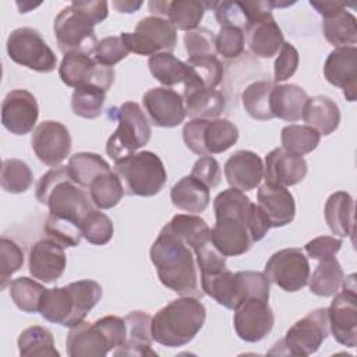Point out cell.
Returning <instances> with one entry per match:
<instances>
[{"mask_svg":"<svg viewBox=\"0 0 357 357\" xmlns=\"http://www.w3.org/2000/svg\"><path fill=\"white\" fill-rule=\"evenodd\" d=\"M120 38L128 52L151 57L176 49L177 29L167 18L149 15L138 21L134 32H121Z\"/></svg>","mask_w":357,"mask_h":357,"instance_id":"11","label":"cell"},{"mask_svg":"<svg viewBox=\"0 0 357 357\" xmlns=\"http://www.w3.org/2000/svg\"><path fill=\"white\" fill-rule=\"evenodd\" d=\"M322 33L333 47L357 43V20L346 8L331 18L322 20Z\"/></svg>","mask_w":357,"mask_h":357,"instance_id":"39","label":"cell"},{"mask_svg":"<svg viewBox=\"0 0 357 357\" xmlns=\"http://www.w3.org/2000/svg\"><path fill=\"white\" fill-rule=\"evenodd\" d=\"M8 289H10V297L13 303L17 305V308L28 314L39 312L42 296L46 290L43 284H40L35 279L21 276V278L13 279L8 283Z\"/></svg>","mask_w":357,"mask_h":357,"instance_id":"43","label":"cell"},{"mask_svg":"<svg viewBox=\"0 0 357 357\" xmlns=\"http://www.w3.org/2000/svg\"><path fill=\"white\" fill-rule=\"evenodd\" d=\"M127 336L126 342L113 350V356H152L158 357V353L152 350V317L144 311H131L124 317Z\"/></svg>","mask_w":357,"mask_h":357,"instance_id":"26","label":"cell"},{"mask_svg":"<svg viewBox=\"0 0 357 357\" xmlns=\"http://www.w3.org/2000/svg\"><path fill=\"white\" fill-rule=\"evenodd\" d=\"M59 75L67 86L78 88L82 85H95L109 91L114 82L113 67L102 66L92 56L79 52L66 53L59 66Z\"/></svg>","mask_w":357,"mask_h":357,"instance_id":"15","label":"cell"},{"mask_svg":"<svg viewBox=\"0 0 357 357\" xmlns=\"http://www.w3.org/2000/svg\"><path fill=\"white\" fill-rule=\"evenodd\" d=\"M24 252L21 247L11 238H0V289L4 290L10 278L22 268Z\"/></svg>","mask_w":357,"mask_h":357,"instance_id":"52","label":"cell"},{"mask_svg":"<svg viewBox=\"0 0 357 357\" xmlns=\"http://www.w3.org/2000/svg\"><path fill=\"white\" fill-rule=\"evenodd\" d=\"M28 268L33 279L45 283L56 282L66 269L64 247L52 238L36 241L29 250Z\"/></svg>","mask_w":357,"mask_h":357,"instance_id":"22","label":"cell"},{"mask_svg":"<svg viewBox=\"0 0 357 357\" xmlns=\"http://www.w3.org/2000/svg\"><path fill=\"white\" fill-rule=\"evenodd\" d=\"M329 333L326 308L310 311L305 317L296 321L286 332V336L273 344L269 354H290L307 357L318 351Z\"/></svg>","mask_w":357,"mask_h":357,"instance_id":"10","label":"cell"},{"mask_svg":"<svg viewBox=\"0 0 357 357\" xmlns=\"http://www.w3.org/2000/svg\"><path fill=\"white\" fill-rule=\"evenodd\" d=\"M184 46L190 56L202 54H216L215 52V35L208 28H197L194 31L185 32Z\"/></svg>","mask_w":357,"mask_h":357,"instance_id":"57","label":"cell"},{"mask_svg":"<svg viewBox=\"0 0 357 357\" xmlns=\"http://www.w3.org/2000/svg\"><path fill=\"white\" fill-rule=\"evenodd\" d=\"M205 319L206 308L201 300L181 296L167 303L152 317V337L166 347L185 346L202 329Z\"/></svg>","mask_w":357,"mask_h":357,"instance_id":"4","label":"cell"},{"mask_svg":"<svg viewBox=\"0 0 357 357\" xmlns=\"http://www.w3.org/2000/svg\"><path fill=\"white\" fill-rule=\"evenodd\" d=\"M105 100L106 91L95 85H82L71 95V109L75 116L93 120L102 114Z\"/></svg>","mask_w":357,"mask_h":357,"instance_id":"46","label":"cell"},{"mask_svg":"<svg viewBox=\"0 0 357 357\" xmlns=\"http://www.w3.org/2000/svg\"><path fill=\"white\" fill-rule=\"evenodd\" d=\"M257 204L268 216L272 227H283L296 216V202L287 187L265 183L257 191Z\"/></svg>","mask_w":357,"mask_h":357,"instance_id":"25","label":"cell"},{"mask_svg":"<svg viewBox=\"0 0 357 357\" xmlns=\"http://www.w3.org/2000/svg\"><path fill=\"white\" fill-rule=\"evenodd\" d=\"M128 50L124 46L120 36H106L100 39L95 47L93 59L96 63L107 67H113L128 56Z\"/></svg>","mask_w":357,"mask_h":357,"instance_id":"54","label":"cell"},{"mask_svg":"<svg viewBox=\"0 0 357 357\" xmlns=\"http://www.w3.org/2000/svg\"><path fill=\"white\" fill-rule=\"evenodd\" d=\"M307 162L303 156L275 148L265 156L264 177L265 183L290 187L303 181L307 176Z\"/></svg>","mask_w":357,"mask_h":357,"instance_id":"23","label":"cell"},{"mask_svg":"<svg viewBox=\"0 0 357 357\" xmlns=\"http://www.w3.org/2000/svg\"><path fill=\"white\" fill-rule=\"evenodd\" d=\"M35 195L49 208V213L77 223H81L95 206L88 190L73 181L67 166H56L42 174L36 183Z\"/></svg>","mask_w":357,"mask_h":357,"instance_id":"6","label":"cell"},{"mask_svg":"<svg viewBox=\"0 0 357 357\" xmlns=\"http://www.w3.org/2000/svg\"><path fill=\"white\" fill-rule=\"evenodd\" d=\"M151 261L160 283L177 293L201 298L198 266L194 251L166 226L162 227L149 250Z\"/></svg>","mask_w":357,"mask_h":357,"instance_id":"1","label":"cell"},{"mask_svg":"<svg viewBox=\"0 0 357 357\" xmlns=\"http://www.w3.org/2000/svg\"><path fill=\"white\" fill-rule=\"evenodd\" d=\"M211 8L215 13L218 24L222 26H234L245 32L251 21L243 1H212Z\"/></svg>","mask_w":357,"mask_h":357,"instance_id":"51","label":"cell"},{"mask_svg":"<svg viewBox=\"0 0 357 357\" xmlns=\"http://www.w3.org/2000/svg\"><path fill=\"white\" fill-rule=\"evenodd\" d=\"M233 311L234 331L244 342H261L273 329L275 314L268 301L259 298H245Z\"/></svg>","mask_w":357,"mask_h":357,"instance_id":"16","label":"cell"},{"mask_svg":"<svg viewBox=\"0 0 357 357\" xmlns=\"http://www.w3.org/2000/svg\"><path fill=\"white\" fill-rule=\"evenodd\" d=\"M169 3L170 1H159V0H152L148 3V8L149 11L152 13V15H156V17H167V10H169Z\"/></svg>","mask_w":357,"mask_h":357,"instance_id":"63","label":"cell"},{"mask_svg":"<svg viewBox=\"0 0 357 357\" xmlns=\"http://www.w3.org/2000/svg\"><path fill=\"white\" fill-rule=\"evenodd\" d=\"M170 231L178 236L192 251L208 244L211 227L198 215L178 213L174 215L169 223L165 225Z\"/></svg>","mask_w":357,"mask_h":357,"instance_id":"36","label":"cell"},{"mask_svg":"<svg viewBox=\"0 0 357 357\" xmlns=\"http://www.w3.org/2000/svg\"><path fill=\"white\" fill-rule=\"evenodd\" d=\"M43 231L47 238L54 240L64 248L77 247L82 238L81 223L54 216L52 213H49L45 219Z\"/></svg>","mask_w":357,"mask_h":357,"instance_id":"48","label":"cell"},{"mask_svg":"<svg viewBox=\"0 0 357 357\" xmlns=\"http://www.w3.org/2000/svg\"><path fill=\"white\" fill-rule=\"evenodd\" d=\"M68 174L74 183L88 190L92 180L100 173L109 172L110 165L98 153L77 152L68 159Z\"/></svg>","mask_w":357,"mask_h":357,"instance_id":"41","label":"cell"},{"mask_svg":"<svg viewBox=\"0 0 357 357\" xmlns=\"http://www.w3.org/2000/svg\"><path fill=\"white\" fill-rule=\"evenodd\" d=\"M142 106L156 127H177L187 116L183 95L166 86L148 89L142 96Z\"/></svg>","mask_w":357,"mask_h":357,"instance_id":"18","label":"cell"},{"mask_svg":"<svg viewBox=\"0 0 357 357\" xmlns=\"http://www.w3.org/2000/svg\"><path fill=\"white\" fill-rule=\"evenodd\" d=\"M18 353L21 357H59L60 353L54 347L53 333L40 325L28 326L17 340Z\"/></svg>","mask_w":357,"mask_h":357,"instance_id":"38","label":"cell"},{"mask_svg":"<svg viewBox=\"0 0 357 357\" xmlns=\"http://www.w3.org/2000/svg\"><path fill=\"white\" fill-rule=\"evenodd\" d=\"M325 222L329 230L339 237H350L354 234V201L346 191L331 194L324 208Z\"/></svg>","mask_w":357,"mask_h":357,"instance_id":"29","label":"cell"},{"mask_svg":"<svg viewBox=\"0 0 357 357\" xmlns=\"http://www.w3.org/2000/svg\"><path fill=\"white\" fill-rule=\"evenodd\" d=\"M100 298L102 286L95 280L82 279L64 287L46 289L39 314L49 322L73 328L85 321Z\"/></svg>","mask_w":357,"mask_h":357,"instance_id":"5","label":"cell"},{"mask_svg":"<svg viewBox=\"0 0 357 357\" xmlns=\"http://www.w3.org/2000/svg\"><path fill=\"white\" fill-rule=\"evenodd\" d=\"M308 98L307 92L296 84H275L271 92L273 117L289 123L301 120Z\"/></svg>","mask_w":357,"mask_h":357,"instance_id":"28","label":"cell"},{"mask_svg":"<svg viewBox=\"0 0 357 357\" xmlns=\"http://www.w3.org/2000/svg\"><path fill=\"white\" fill-rule=\"evenodd\" d=\"M251 199L237 188H227L213 199L215 226L211 229L212 245L225 257L245 254L252 243L247 226Z\"/></svg>","mask_w":357,"mask_h":357,"instance_id":"2","label":"cell"},{"mask_svg":"<svg viewBox=\"0 0 357 357\" xmlns=\"http://www.w3.org/2000/svg\"><path fill=\"white\" fill-rule=\"evenodd\" d=\"M223 172L230 187L243 192L251 191L257 188L264 178V163L258 153L240 149L229 156Z\"/></svg>","mask_w":357,"mask_h":357,"instance_id":"24","label":"cell"},{"mask_svg":"<svg viewBox=\"0 0 357 357\" xmlns=\"http://www.w3.org/2000/svg\"><path fill=\"white\" fill-rule=\"evenodd\" d=\"M6 49L10 60L36 73H52L57 67L54 52L39 31L31 26L14 29L7 38Z\"/></svg>","mask_w":357,"mask_h":357,"instance_id":"12","label":"cell"},{"mask_svg":"<svg viewBox=\"0 0 357 357\" xmlns=\"http://www.w3.org/2000/svg\"><path fill=\"white\" fill-rule=\"evenodd\" d=\"M39 117L36 98L26 89L10 91L1 103V124L14 135H25L35 130Z\"/></svg>","mask_w":357,"mask_h":357,"instance_id":"19","label":"cell"},{"mask_svg":"<svg viewBox=\"0 0 357 357\" xmlns=\"http://www.w3.org/2000/svg\"><path fill=\"white\" fill-rule=\"evenodd\" d=\"M344 273L336 257L319 261L312 275L308 278L310 291L319 297H331L336 294L343 283Z\"/></svg>","mask_w":357,"mask_h":357,"instance_id":"37","label":"cell"},{"mask_svg":"<svg viewBox=\"0 0 357 357\" xmlns=\"http://www.w3.org/2000/svg\"><path fill=\"white\" fill-rule=\"evenodd\" d=\"M112 6L119 11V13H126V14H132L137 10L141 8L142 1H113Z\"/></svg>","mask_w":357,"mask_h":357,"instance_id":"62","label":"cell"},{"mask_svg":"<svg viewBox=\"0 0 357 357\" xmlns=\"http://www.w3.org/2000/svg\"><path fill=\"white\" fill-rule=\"evenodd\" d=\"M185 112L191 119H219L226 107L225 95L213 88L197 89L183 95Z\"/></svg>","mask_w":357,"mask_h":357,"instance_id":"34","label":"cell"},{"mask_svg":"<svg viewBox=\"0 0 357 357\" xmlns=\"http://www.w3.org/2000/svg\"><path fill=\"white\" fill-rule=\"evenodd\" d=\"M268 280L284 291L301 290L308 283L310 264L304 251L297 247L283 248L269 257L264 269Z\"/></svg>","mask_w":357,"mask_h":357,"instance_id":"14","label":"cell"},{"mask_svg":"<svg viewBox=\"0 0 357 357\" xmlns=\"http://www.w3.org/2000/svg\"><path fill=\"white\" fill-rule=\"evenodd\" d=\"M298 61L300 57L297 49L291 43L283 42L273 64V84H279L293 77L298 67Z\"/></svg>","mask_w":357,"mask_h":357,"instance_id":"55","label":"cell"},{"mask_svg":"<svg viewBox=\"0 0 357 357\" xmlns=\"http://www.w3.org/2000/svg\"><path fill=\"white\" fill-rule=\"evenodd\" d=\"M31 145L42 163L56 167L70 155L73 141L68 128L63 123L45 120L35 127Z\"/></svg>","mask_w":357,"mask_h":357,"instance_id":"17","label":"cell"},{"mask_svg":"<svg viewBox=\"0 0 357 357\" xmlns=\"http://www.w3.org/2000/svg\"><path fill=\"white\" fill-rule=\"evenodd\" d=\"M110 119L119 126L106 142V153L114 160H121L146 145L151 139V124L141 106L135 102H124L107 110Z\"/></svg>","mask_w":357,"mask_h":357,"instance_id":"7","label":"cell"},{"mask_svg":"<svg viewBox=\"0 0 357 357\" xmlns=\"http://www.w3.org/2000/svg\"><path fill=\"white\" fill-rule=\"evenodd\" d=\"M191 176L204 183L209 190L219 185L222 178V170L215 158L211 155L201 156L192 166Z\"/></svg>","mask_w":357,"mask_h":357,"instance_id":"59","label":"cell"},{"mask_svg":"<svg viewBox=\"0 0 357 357\" xmlns=\"http://www.w3.org/2000/svg\"><path fill=\"white\" fill-rule=\"evenodd\" d=\"M238 139V128L227 119H191L183 127L185 146L198 156L223 153Z\"/></svg>","mask_w":357,"mask_h":357,"instance_id":"9","label":"cell"},{"mask_svg":"<svg viewBox=\"0 0 357 357\" xmlns=\"http://www.w3.org/2000/svg\"><path fill=\"white\" fill-rule=\"evenodd\" d=\"M190 67V78L183 85V95L205 88H216L223 78V66L216 54L190 56L185 61Z\"/></svg>","mask_w":357,"mask_h":357,"instance_id":"31","label":"cell"},{"mask_svg":"<svg viewBox=\"0 0 357 357\" xmlns=\"http://www.w3.org/2000/svg\"><path fill=\"white\" fill-rule=\"evenodd\" d=\"M113 172L120 178L126 194L137 197L159 194L167 180L162 159L151 151H141L114 162Z\"/></svg>","mask_w":357,"mask_h":357,"instance_id":"8","label":"cell"},{"mask_svg":"<svg viewBox=\"0 0 357 357\" xmlns=\"http://www.w3.org/2000/svg\"><path fill=\"white\" fill-rule=\"evenodd\" d=\"M109 3L105 0L73 1L54 18L53 32L61 53L79 52L93 56L98 45L95 25L107 18Z\"/></svg>","mask_w":357,"mask_h":357,"instance_id":"3","label":"cell"},{"mask_svg":"<svg viewBox=\"0 0 357 357\" xmlns=\"http://www.w3.org/2000/svg\"><path fill=\"white\" fill-rule=\"evenodd\" d=\"M324 77L331 85L342 88L349 102H354L357 93V47H335L325 60Z\"/></svg>","mask_w":357,"mask_h":357,"instance_id":"20","label":"cell"},{"mask_svg":"<svg viewBox=\"0 0 357 357\" xmlns=\"http://www.w3.org/2000/svg\"><path fill=\"white\" fill-rule=\"evenodd\" d=\"M81 230H82V237L89 244L105 245L112 240L114 227H113L112 219L106 213L93 208L82 219Z\"/></svg>","mask_w":357,"mask_h":357,"instance_id":"49","label":"cell"},{"mask_svg":"<svg viewBox=\"0 0 357 357\" xmlns=\"http://www.w3.org/2000/svg\"><path fill=\"white\" fill-rule=\"evenodd\" d=\"M33 183L31 167L20 159H6L1 165L0 184L6 192L21 194L25 192Z\"/></svg>","mask_w":357,"mask_h":357,"instance_id":"47","label":"cell"},{"mask_svg":"<svg viewBox=\"0 0 357 357\" xmlns=\"http://www.w3.org/2000/svg\"><path fill=\"white\" fill-rule=\"evenodd\" d=\"M89 197L98 209L116 206L126 194L123 184L113 170L96 176L88 187Z\"/></svg>","mask_w":357,"mask_h":357,"instance_id":"42","label":"cell"},{"mask_svg":"<svg viewBox=\"0 0 357 357\" xmlns=\"http://www.w3.org/2000/svg\"><path fill=\"white\" fill-rule=\"evenodd\" d=\"M310 6L314 7L317 10V13L319 15H322V18H331L335 14H337L342 10L346 8V3H342V1H315V0H311Z\"/></svg>","mask_w":357,"mask_h":357,"instance_id":"61","label":"cell"},{"mask_svg":"<svg viewBox=\"0 0 357 357\" xmlns=\"http://www.w3.org/2000/svg\"><path fill=\"white\" fill-rule=\"evenodd\" d=\"M236 279L241 301L245 298H259L269 301L271 282L264 272L240 271L236 272Z\"/></svg>","mask_w":357,"mask_h":357,"instance_id":"50","label":"cell"},{"mask_svg":"<svg viewBox=\"0 0 357 357\" xmlns=\"http://www.w3.org/2000/svg\"><path fill=\"white\" fill-rule=\"evenodd\" d=\"M199 278H205L226 269V257L222 255L209 241L194 251Z\"/></svg>","mask_w":357,"mask_h":357,"instance_id":"56","label":"cell"},{"mask_svg":"<svg viewBox=\"0 0 357 357\" xmlns=\"http://www.w3.org/2000/svg\"><path fill=\"white\" fill-rule=\"evenodd\" d=\"M244 31L234 26H222L215 35V52L223 59H236L244 52Z\"/></svg>","mask_w":357,"mask_h":357,"instance_id":"53","label":"cell"},{"mask_svg":"<svg viewBox=\"0 0 357 357\" xmlns=\"http://www.w3.org/2000/svg\"><path fill=\"white\" fill-rule=\"evenodd\" d=\"M321 141V135L310 126L289 124L280 131L282 148L290 153L303 156L312 152Z\"/></svg>","mask_w":357,"mask_h":357,"instance_id":"45","label":"cell"},{"mask_svg":"<svg viewBox=\"0 0 357 357\" xmlns=\"http://www.w3.org/2000/svg\"><path fill=\"white\" fill-rule=\"evenodd\" d=\"M148 67L153 78L163 86L172 88L184 85L190 78V67L185 61L178 60L170 52H160L148 59Z\"/></svg>","mask_w":357,"mask_h":357,"instance_id":"35","label":"cell"},{"mask_svg":"<svg viewBox=\"0 0 357 357\" xmlns=\"http://www.w3.org/2000/svg\"><path fill=\"white\" fill-rule=\"evenodd\" d=\"M66 351L70 357H105L109 351H113V347L96 319L95 322L82 321L70 328L66 339Z\"/></svg>","mask_w":357,"mask_h":357,"instance_id":"21","label":"cell"},{"mask_svg":"<svg viewBox=\"0 0 357 357\" xmlns=\"http://www.w3.org/2000/svg\"><path fill=\"white\" fill-rule=\"evenodd\" d=\"M303 120L305 126L314 128L319 135L332 134L340 124V110L335 100L325 95L308 98Z\"/></svg>","mask_w":357,"mask_h":357,"instance_id":"32","label":"cell"},{"mask_svg":"<svg viewBox=\"0 0 357 357\" xmlns=\"http://www.w3.org/2000/svg\"><path fill=\"white\" fill-rule=\"evenodd\" d=\"M244 35L250 52L261 59L276 56L284 42L283 32L273 15L250 24Z\"/></svg>","mask_w":357,"mask_h":357,"instance_id":"27","label":"cell"},{"mask_svg":"<svg viewBox=\"0 0 357 357\" xmlns=\"http://www.w3.org/2000/svg\"><path fill=\"white\" fill-rule=\"evenodd\" d=\"M356 275L351 273L343 279L342 291L333 294L328 312L329 332L333 339L346 346L356 347L357 344V287Z\"/></svg>","mask_w":357,"mask_h":357,"instance_id":"13","label":"cell"},{"mask_svg":"<svg viewBox=\"0 0 357 357\" xmlns=\"http://www.w3.org/2000/svg\"><path fill=\"white\" fill-rule=\"evenodd\" d=\"M247 226H248L252 243L261 241L266 236L269 229L272 227L268 216L264 213L261 206L258 204H254V202H251L250 209H248Z\"/></svg>","mask_w":357,"mask_h":357,"instance_id":"60","label":"cell"},{"mask_svg":"<svg viewBox=\"0 0 357 357\" xmlns=\"http://www.w3.org/2000/svg\"><path fill=\"white\" fill-rule=\"evenodd\" d=\"M199 282L204 294L212 297L218 304L223 305L225 308L234 310L241 303L237 289L236 273H233L227 268L218 273L199 278Z\"/></svg>","mask_w":357,"mask_h":357,"instance_id":"33","label":"cell"},{"mask_svg":"<svg viewBox=\"0 0 357 357\" xmlns=\"http://www.w3.org/2000/svg\"><path fill=\"white\" fill-rule=\"evenodd\" d=\"M170 201L177 209L197 215L208 208L211 194L204 183L188 174L172 187Z\"/></svg>","mask_w":357,"mask_h":357,"instance_id":"30","label":"cell"},{"mask_svg":"<svg viewBox=\"0 0 357 357\" xmlns=\"http://www.w3.org/2000/svg\"><path fill=\"white\" fill-rule=\"evenodd\" d=\"M273 82L262 79L251 82L241 93L243 107L250 117L259 121H268L275 119L271 110V92Z\"/></svg>","mask_w":357,"mask_h":357,"instance_id":"40","label":"cell"},{"mask_svg":"<svg viewBox=\"0 0 357 357\" xmlns=\"http://www.w3.org/2000/svg\"><path fill=\"white\" fill-rule=\"evenodd\" d=\"M208 10V1L174 0L169 3L167 20L181 31H194L199 28V22Z\"/></svg>","mask_w":357,"mask_h":357,"instance_id":"44","label":"cell"},{"mask_svg":"<svg viewBox=\"0 0 357 357\" xmlns=\"http://www.w3.org/2000/svg\"><path fill=\"white\" fill-rule=\"evenodd\" d=\"M343 241L335 236H319L310 240L304 245L305 254L314 261H324L333 258L342 248Z\"/></svg>","mask_w":357,"mask_h":357,"instance_id":"58","label":"cell"}]
</instances>
